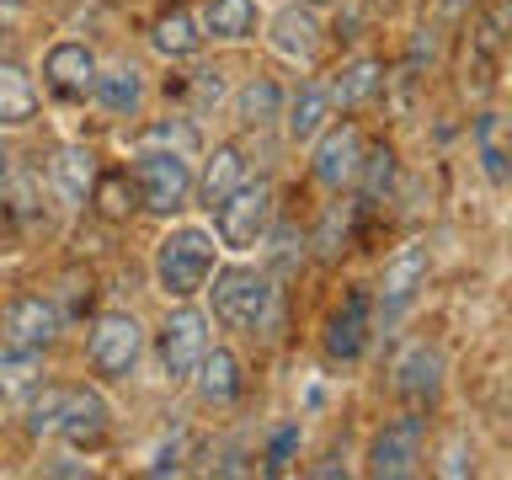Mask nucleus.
Instances as JSON below:
<instances>
[{
	"label": "nucleus",
	"mask_w": 512,
	"mask_h": 480,
	"mask_svg": "<svg viewBox=\"0 0 512 480\" xmlns=\"http://www.w3.org/2000/svg\"><path fill=\"white\" fill-rule=\"evenodd\" d=\"M11 166H16V160H11V144H6V134H0V192H6V182H11Z\"/></svg>",
	"instance_id": "34"
},
{
	"label": "nucleus",
	"mask_w": 512,
	"mask_h": 480,
	"mask_svg": "<svg viewBox=\"0 0 512 480\" xmlns=\"http://www.w3.org/2000/svg\"><path fill=\"white\" fill-rule=\"evenodd\" d=\"M144 38H150L155 59H166V64L198 59L203 43H208V38H203V22H198V6H192V0H160Z\"/></svg>",
	"instance_id": "18"
},
{
	"label": "nucleus",
	"mask_w": 512,
	"mask_h": 480,
	"mask_svg": "<svg viewBox=\"0 0 512 480\" xmlns=\"http://www.w3.org/2000/svg\"><path fill=\"white\" fill-rule=\"evenodd\" d=\"M128 176L139 187V208L155 219H182L198 187V155L171 150V144H128Z\"/></svg>",
	"instance_id": "3"
},
{
	"label": "nucleus",
	"mask_w": 512,
	"mask_h": 480,
	"mask_svg": "<svg viewBox=\"0 0 512 480\" xmlns=\"http://www.w3.org/2000/svg\"><path fill=\"white\" fill-rule=\"evenodd\" d=\"M363 176H368V187H363L368 198H384V192H390V182H395V150H384V144H379V150H368L358 182H363Z\"/></svg>",
	"instance_id": "31"
},
{
	"label": "nucleus",
	"mask_w": 512,
	"mask_h": 480,
	"mask_svg": "<svg viewBox=\"0 0 512 480\" xmlns=\"http://www.w3.org/2000/svg\"><path fill=\"white\" fill-rule=\"evenodd\" d=\"M208 342H214V320H208L203 299H187V304H166L160 326L150 331V352H155V368L171 390H187L192 368L203 363Z\"/></svg>",
	"instance_id": "5"
},
{
	"label": "nucleus",
	"mask_w": 512,
	"mask_h": 480,
	"mask_svg": "<svg viewBox=\"0 0 512 480\" xmlns=\"http://www.w3.org/2000/svg\"><path fill=\"white\" fill-rule=\"evenodd\" d=\"M144 102H150V80H144L139 64L118 59V64H102V70H96L91 107L107 112L112 123H134L139 112H144Z\"/></svg>",
	"instance_id": "19"
},
{
	"label": "nucleus",
	"mask_w": 512,
	"mask_h": 480,
	"mask_svg": "<svg viewBox=\"0 0 512 480\" xmlns=\"http://www.w3.org/2000/svg\"><path fill=\"white\" fill-rule=\"evenodd\" d=\"M96 70H102V59H96V48L86 38H54L43 48L38 59V86L54 107H86L91 102V86H96Z\"/></svg>",
	"instance_id": "8"
},
{
	"label": "nucleus",
	"mask_w": 512,
	"mask_h": 480,
	"mask_svg": "<svg viewBox=\"0 0 512 480\" xmlns=\"http://www.w3.org/2000/svg\"><path fill=\"white\" fill-rule=\"evenodd\" d=\"M208 230L214 240L224 246V256H251L267 246V235L278 230V187L267 182V176H251V182H240L224 203L208 208Z\"/></svg>",
	"instance_id": "4"
},
{
	"label": "nucleus",
	"mask_w": 512,
	"mask_h": 480,
	"mask_svg": "<svg viewBox=\"0 0 512 480\" xmlns=\"http://www.w3.org/2000/svg\"><path fill=\"white\" fill-rule=\"evenodd\" d=\"M475 155L480 166H486V176L496 187L512 176V118H502V112H480L475 118Z\"/></svg>",
	"instance_id": "27"
},
{
	"label": "nucleus",
	"mask_w": 512,
	"mask_h": 480,
	"mask_svg": "<svg viewBox=\"0 0 512 480\" xmlns=\"http://www.w3.org/2000/svg\"><path fill=\"white\" fill-rule=\"evenodd\" d=\"M299 6H315V11H331V6H342V0H299Z\"/></svg>",
	"instance_id": "37"
},
{
	"label": "nucleus",
	"mask_w": 512,
	"mask_h": 480,
	"mask_svg": "<svg viewBox=\"0 0 512 480\" xmlns=\"http://www.w3.org/2000/svg\"><path fill=\"white\" fill-rule=\"evenodd\" d=\"M240 182H251V155L240 139H214L208 150L198 155V187H192V208H214L224 203Z\"/></svg>",
	"instance_id": "17"
},
{
	"label": "nucleus",
	"mask_w": 512,
	"mask_h": 480,
	"mask_svg": "<svg viewBox=\"0 0 512 480\" xmlns=\"http://www.w3.org/2000/svg\"><path fill=\"white\" fill-rule=\"evenodd\" d=\"M32 6V0H0V16H22Z\"/></svg>",
	"instance_id": "36"
},
{
	"label": "nucleus",
	"mask_w": 512,
	"mask_h": 480,
	"mask_svg": "<svg viewBox=\"0 0 512 480\" xmlns=\"http://www.w3.org/2000/svg\"><path fill=\"white\" fill-rule=\"evenodd\" d=\"M128 144H171V150L198 155V128H192V118H150Z\"/></svg>",
	"instance_id": "28"
},
{
	"label": "nucleus",
	"mask_w": 512,
	"mask_h": 480,
	"mask_svg": "<svg viewBox=\"0 0 512 480\" xmlns=\"http://www.w3.org/2000/svg\"><path fill=\"white\" fill-rule=\"evenodd\" d=\"M310 150V176L326 192H352L358 187V171H363V155H368V134L358 118H347V112H336V118L320 128V134L304 144Z\"/></svg>",
	"instance_id": "7"
},
{
	"label": "nucleus",
	"mask_w": 512,
	"mask_h": 480,
	"mask_svg": "<svg viewBox=\"0 0 512 480\" xmlns=\"http://www.w3.org/2000/svg\"><path fill=\"white\" fill-rule=\"evenodd\" d=\"M54 438L75 454H96L107 448L112 438V400L102 395V384L86 379V384H64V406H59V427Z\"/></svg>",
	"instance_id": "10"
},
{
	"label": "nucleus",
	"mask_w": 512,
	"mask_h": 480,
	"mask_svg": "<svg viewBox=\"0 0 512 480\" xmlns=\"http://www.w3.org/2000/svg\"><path fill=\"white\" fill-rule=\"evenodd\" d=\"M38 363H43V352L16 347V342L0 336V384H32L38 379Z\"/></svg>",
	"instance_id": "30"
},
{
	"label": "nucleus",
	"mask_w": 512,
	"mask_h": 480,
	"mask_svg": "<svg viewBox=\"0 0 512 480\" xmlns=\"http://www.w3.org/2000/svg\"><path fill=\"white\" fill-rule=\"evenodd\" d=\"M427 272H432V256H427L422 240H406V246H400V251L390 256V262H384L379 283H374V320H379V326L400 320L416 299H422Z\"/></svg>",
	"instance_id": "13"
},
{
	"label": "nucleus",
	"mask_w": 512,
	"mask_h": 480,
	"mask_svg": "<svg viewBox=\"0 0 512 480\" xmlns=\"http://www.w3.org/2000/svg\"><path fill=\"white\" fill-rule=\"evenodd\" d=\"M422 443H427V416L406 406V416H390V422L368 438L363 470L374 480H406V475L422 470Z\"/></svg>",
	"instance_id": "9"
},
{
	"label": "nucleus",
	"mask_w": 512,
	"mask_h": 480,
	"mask_svg": "<svg viewBox=\"0 0 512 480\" xmlns=\"http://www.w3.org/2000/svg\"><path fill=\"white\" fill-rule=\"evenodd\" d=\"M438 475H475V448H464V438H454L443 448V459H438Z\"/></svg>",
	"instance_id": "32"
},
{
	"label": "nucleus",
	"mask_w": 512,
	"mask_h": 480,
	"mask_svg": "<svg viewBox=\"0 0 512 480\" xmlns=\"http://www.w3.org/2000/svg\"><path fill=\"white\" fill-rule=\"evenodd\" d=\"M203 22V38L219 48H240L262 38V0H192Z\"/></svg>",
	"instance_id": "20"
},
{
	"label": "nucleus",
	"mask_w": 512,
	"mask_h": 480,
	"mask_svg": "<svg viewBox=\"0 0 512 480\" xmlns=\"http://www.w3.org/2000/svg\"><path fill=\"white\" fill-rule=\"evenodd\" d=\"M272 304H278V283H272L267 267L246 262V256H224L203 288V310L224 336H262Z\"/></svg>",
	"instance_id": "2"
},
{
	"label": "nucleus",
	"mask_w": 512,
	"mask_h": 480,
	"mask_svg": "<svg viewBox=\"0 0 512 480\" xmlns=\"http://www.w3.org/2000/svg\"><path fill=\"white\" fill-rule=\"evenodd\" d=\"M331 102H336V112H358V107H368L374 96L384 91V64L374 59V54H352V59H342L331 70Z\"/></svg>",
	"instance_id": "25"
},
{
	"label": "nucleus",
	"mask_w": 512,
	"mask_h": 480,
	"mask_svg": "<svg viewBox=\"0 0 512 480\" xmlns=\"http://www.w3.org/2000/svg\"><path fill=\"white\" fill-rule=\"evenodd\" d=\"M262 38H267V48L283 64H294V70H315L320 48H326V27H320V11L315 6L288 0V6L262 16Z\"/></svg>",
	"instance_id": "12"
},
{
	"label": "nucleus",
	"mask_w": 512,
	"mask_h": 480,
	"mask_svg": "<svg viewBox=\"0 0 512 480\" xmlns=\"http://www.w3.org/2000/svg\"><path fill=\"white\" fill-rule=\"evenodd\" d=\"M86 208L96 219H107V224H128V219H134L139 214V187H134V176H128V166H102V171H96Z\"/></svg>",
	"instance_id": "26"
},
{
	"label": "nucleus",
	"mask_w": 512,
	"mask_h": 480,
	"mask_svg": "<svg viewBox=\"0 0 512 480\" xmlns=\"http://www.w3.org/2000/svg\"><path fill=\"white\" fill-rule=\"evenodd\" d=\"M443 384H448V363H443V347L416 336L406 342V352L395 358V395L406 400L411 411H432L443 400Z\"/></svg>",
	"instance_id": "16"
},
{
	"label": "nucleus",
	"mask_w": 512,
	"mask_h": 480,
	"mask_svg": "<svg viewBox=\"0 0 512 480\" xmlns=\"http://www.w3.org/2000/svg\"><path fill=\"white\" fill-rule=\"evenodd\" d=\"M187 390L203 411H235L240 395H246V358L235 352V342H219L214 336L208 352H203V363L192 368Z\"/></svg>",
	"instance_id": "14"
},
{
	"label": "nucleus",
	"mask_w": 512,
	"mask_h": 480,
	"mask_svg": "<svg viewBox=\"0 0 512 480\" xmlns=\"http://www.w3.org/2000/svg\"><path fill=\"white\" fill-rule=\"evenodd\" d=\"M43 470H48V475H91V464L75 459V448H70V454H48Z\"/></svg>",
	"instance_id": "33"
},
{
	"label": "nucleus",
	"mask_w": 512,
	"mask_h": 480,
	"mask_svg": "<svg viewBox=\"0 0 512 480\" xmlns=\"http://www.w3.org/2000/svg\"><path fill=\"white\" fill-rule=\"evenodd\" d=\"M0 336L16 347L48 352L64 336V310L48 294H11V299H0Z\"/></svg>",
	"instance_id": "15"
},
{
	"label": "nucleus",
	"mask_w": 512,
	"mask_h": 480,
	"mask_svg": "<svg viewBox=\"0 0 512 480\" xmlns=\"http://www.w3.org/2000/svg\"><path fill=\"white\" fill-rule=\"evenodd\" d=\"M224 262V246L208 230V219H166L155 251H150V283L166 304H187V299H203L214 267Z\"/></svg>",
	"instance_id": "1"
},
{
	"label": "nucleus",
	"mask_w": 512,
	"mask_h": 480,
	"mask_svg": "<svg viewBox=\"0 0 512 480\" xmlns=\"http://www.w3.org/2000/svg\"><path fill=\"white\" fill-rule=\"evenodd\" d=\"M336 118V102H331V86L326 80H299V86H288L283 96V134L288 144H310L320 128Z\"/></svg>",
	"instance_id": "21"
},
{
	"label": "nucleus",
	"mask_w": 512,
	"mask_h": 480,
	"mask_svg": "<svg viewBox=\"0 0 512 480\" xmlns=\"http://www.w3.org/2000/svg\"><path fill=\"white\" fill-rule=\"evenodd\" d=\"M470 6H475V0H443V16H448V22H464Z\"/></svg>",
	"instance_id": "35"
},
{
	"label": "nucleus",
	"mask_w": 512,
	"mask_h": 480,
	"mask_svg": "<svg viewBox=\"0 0 512 480\" xmlns=\"http://www.w3.org/2000/svg\"><path fill=\"white\" fill-rule=\"evenodd\" d=\"M374 288H347V299L336 304V310L326 315V331H320V352H326V363L336 368H352L363 363L368 342H374Z\"/></svg>",
	"instance_id": "11"
},
{
	"label": "nucleus",
	"mask_w": 512,
	"mask_h": 480,
	"mask_svg": "<svg viewBox=\"0 0 512 480\" xmlns=\"http://www.w3.org/2000/svg\"><path fill=\"white\" fill-rule=\"evenodd\" d=\"M43 112V86L22 59H0V134L32 128Z\"/></svg>",
	"instance_id": "22"
},
{
	"label": "nucleus",
	"mask_w": 512,
	"mask_h": 480,
	"mask_svg": "<svg viewBox=\"0 0 512 480\" xmlns=\"http://www.w3.org/2000/svg\"><path fill=\"white\" fill-rule=\"evenodd\" d=\"M96 171H102V160H96L91 144H59L54 160H48V187L64 208H86Z\"/></svg>",
	"instance_id": "24"
},
{
	"label": "nucleus",
	"mask_w": 512,
	"mask_h": 480,
	"mask_svg": "<svg viewBox=\"0 0 512 480\" xmlns=\"http://www.w3.org/2000/svg\"><path fill=\"white\" fill-rule=\"evenodd\" d=\"M150 352V326L134 310H102L86 326V368L96 384H123L139 374Z\"/></svg>",
	"instance_id": "6"
},
{
	"label": "nucleus",
	"mask_w": 512,
	"mask_h": 480,
	"mask_svg": "<svg viewBox=\"0 0 512 480\" xmlns=\"http://www.w3.org/2000/svg\"><path fill=\"white\" fill-rule=\"evenodd\" d=\"M283 96H288V86L278 75H246L230 91V118L246 128V134L251 128L256 134H262V128H278L283 123Z\"/></svg>",
	"instance_id": "23"
},
{
	"label": "nucleus",
	"mask_w": 512,
	"mask_h": 480,
	"mask_svg": "<svg viewBox=\"0 0 512 480\" xmlns=\"http://www.w3.org/2000/svg\"><path fill=\"white\" fill-rule=\"evenodd\" d=\"M0 443H6V422H0Z\"/></svg>",
	"instance_id": "38"
},
{
	"label": "nucleus",
	"mask_w": 512,
	"mask_h": 480,
	"mask_svg": "<svg viewBox=\"0 0 512 480\" xmlns=\"http://www.w3.org/2000/svg\"><path fill=\"white\" fill-rule=\"evenodd\" d=\"M59 406H64V384L48 379L43 390H32V400H27V432H32V438H54Z\"/></svg>",
	"instance_id": "29"
}]
</instances>
